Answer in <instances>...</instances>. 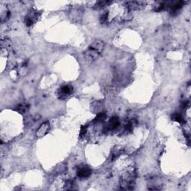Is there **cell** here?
Here are the masks:
<instances>
[{
    "label": "cell",
    "mask_w": 191,
    "mask_h": 191,
    "mask_svg": "<svg viewBox=\"0 0 191 191\" xmlns=\"http://www.w3.org/2000/svg\"><path fill=\"white\" fill-rule=\"evenodd\" d=\"M38 16H39L38 15V13L36 11H34V10L31 11L28 13V15L25 17V23L27 26L32 25L34 23V22L36 21Z\"/></svg>",
    "instance_id": "6da1fadb"
},
{
    "label": "cell",
    "mask_w": 191,
    "mask_h": 191,
    "mask_svg": "<svg viewBox=\"0 0 191 191\" xmlns=\"http://www.w3.org/2000/svg\"><path fill=\"white\" fill-rule=\"evenodd\" d=\"M99 55H100V53L99 52L96 51V50L93 49H90V48L87 49V51L85 52V53H84L86 59L90 61H96L99 57Z\"/></svg>",
    "instance_id": "7a4b0ae2"
},
{
    "label": "cell",
    "mask_w": 191,
    "mask_h": 191,
    "mask_svg": "<svg viewBox=\"0 0 191 191\" xmlns=\"http://www.w3.org/2000/svg\"><path fill=\"white\" fill-rule=\"evenodd\" d=\"M49 123H43L39 129H38L36 132V136L38 137H42L45 136L46 134L49 132Z\"/></svg>",
    "instance_id": "3957f363"
},
{
    "label": "cell",
    "mask_w": 191,
    "mask_h": 191,
    "mask_svg": "<svg viewBox=\"0 0 191 191\" xmlns=\"http://www.w3.org/2000/svg\"><path fill=\"white\" fill-rule=\"evenodd\" d=\"M91 173H92V170L90 169V167H83L78 170L77 176L81 178H87V177H89L90 176Z\"/></svg>",
    "instance_id": "277c9868"
},
{
    "label": "cell",
    "mask_w": 191,
    "mask_h": 191,
    "mask_svg": "<svg viewBox=\"0 0 191 191\" xmlns=\"http://www.w3.org/2000/svg\"><path fill=\"white\" fill-rule=\"evenodd\" d=\"M90 48L94 49V50H96V51L99 52L100 53L104 49L105 43L102 41V40H96L91 44V45L90 46Z\"/></svg>",
    "instance_id": "5b68a950"
},
{
    "label": "cell",
    "mask_w": 191,
    "mask_h": 191,
    "mask_svg": "<svg viewBox=\"0 0 191 191\" xmlns=\"http://www.w3.org/2000/svg\"><path fill=\"white\" fill-rule=\"evenodd\" d=\"M127 7L129 10H138L143 7V3L141 2H127Z\"/></svg>",
    "instance_id": "8992f818"
},
{
    "label": "cell",
    "mask_w": 191,
    "mask_h": 191,
    "mask_svg": "<svg viewBox=\"0 0 191 191\" xmlns=\"http://www.w3.org/2000/svg\"><path fill=\"white\" fill-rule=\"evenodd\" d=\"M123 152V149L121 146H116L113 149V153H112V160H116L120 155Z\"/></svg>",
    "instance_id": "52a82bcc"
},
{
    "label": "cell",
    "mask_w": 191,
    "mask_h": 191,
    "mask_svg": "<svg viewBox=\"0 0 191 191\" xmlns=\"http://www.w3.org/2000/svg\"><path fill=\"white\" fill-rule=\"evenodd\" d=\"M119 125V119L117 117H112L111 119L110 122H109V124H108V129H116L117 128H118Z\"/></svg>",
    "instance_id": "ba28073f"
},
{
    "label": "cell",
    "mask_w": 191,
    "mask_h": 191,
    "mask_svg": "<svg viewBox=\"0 0 191 191\" xmlns=\"http://www.w3.org/2000/svg\"><path fill=\"white\" fill-rule=\"evenodd\" d=\"M72 87H71L69 85H64L61 87V93H62L64 96H66V95H69L72 93Z\"/></svg>",
    "instance_id": "9c48e42d"
},
{
    "label": "cell",
    "mask_w": 191,
    "mask_h": 191,
    "mask_svg": "<svg viewBox=\"0 0 191 191\" xmlns=\"http://www.w3.org/2000/svg\"><path fill=\"white\" fill-rule=\"evenodd\" d=\"M172 119L175 120V121L178 122L179 123H184V119L183 117H182L181 114H178V113H176L172 115Z\"/></svg>",
    "instance_id": "30bf717a"
},
{
    "label": "cell",
    "mask_w": 191,
    "mask_h": 191,
    "mask_svg": "<svg viewBox=\"0 0 191 191\" xmlns=\"http://www.w3.org/2000/svg\"><path fill=\"white\" fill-rule=\"evenodd\" d=\"M106 114L105 113H99L98 115L97 116V117L95 118L94 122H102L104 121L106 119Z\"/></svg>",
    "instance_id": "8fae6325"
},
{
    "label": "cell",
    "mask_w": 191,
    "mask_h": 191,
    "mask_svg": "<svg viewBox=\"0 0 191 191\" xmlns=\"http://www.w3.org/2000/svg\"><path fill=\"white\" fill-rule=\"evenodd\" d=\"M17 108H17V111L19 112L20 114H23V113H25L27 110V107L25 105H20L18 106Z\"/></svg>",
    "instance_id": "7c38bea8"
},
{
    "label": "cell",
    "mask_w": 191,
    "mask_h": 191,
    "mask_svg": "<svg viewBox=\"0 0 191 191\" xmlns=\"http://www.w3.org/2000/svg\"><path fill=\"white\" fill-rule=\"evenodd\" d=\"M87 131V127L85 125H82L81 127V130H80V137L84 136V134H86Z\"/></svg>",
    "instance_id": "4fadbf2b"
},
{
    "label": "cell",
    "mask_w": 191,
    "mask_h": 191,
    "mask_svg": "<svg viewBox=\"0 0 191 191\" xmlns=\"http://www.w3.org/2000/svg\"><path fill=\"white\" fill-rule=\"evenodd\" d=\"M125 129L126 131H128V132H131V131H132V130H133L132 124H131V123H129V124H127V125H125Z\"/></svg>",
    "instance_id": "5bb4252c"
},
{
    "label": "cell",
    "mask_w": 191,
    "mask_h": 191,
    "mask_svg": "<svg viewBox=\"0 0 191 191\" xmlns=\"http://www.w3.org/2000/svg\"><path fill=\"white\" fill-rule=\"evenodd\" d=\"M108 13H105L104 15H102V17H101V23H106V22L108 21Z\"/></svg>",
    "instance_id": "9a60e30c"
},
{
    "label": "cell",
    "mask_w": 191,
    "mask_h": 191,
    "mask_svg": "<svg viewBox=\"0 0 191 191\" xmlns=\"http://www.w3.org/2000/svg\"><path fill=\"white\" fill-rule=\"evenodd\" d=\"M189 101H184L182 104V108H187V107L189 106Z\"/></svg>",
    "instance_id": "2e32d148"
}]
</instances>
